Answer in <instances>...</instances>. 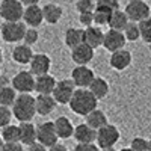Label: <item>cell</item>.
Segmentation results:
<instances>
[{"label": "cell", "instance_id": "obj_1", "mask_svg": "<svg viewBox=\"0 0 151 151\" xmlns=\"http://www.w3.org/2000/svg\"><path fill=\"white\" fill-rule=\"evenodd\" d=\"M97 104L98 100L89 92V89H76L70 101L71 110L82 116H88L91 112H94L97 109Z\"/></svg>", "mask_w": 151, "mask_h": 151}, {"label": "cell", "instance_id": "obj_2", "mask_svg": "<svg viewBox=\"0 0 151 151\" xmlns=\"http://www.w3.org/2000/svg\"><path fill=\"white\" fill-rule=\"evenodd\" d=\"M12 115L20 122H30L36 115V106H35V97L30 94H20L12 106Z\"/></svg>", "mask_w": 151, "mask_h": 151}, {"label": "cell", "instance_id": "obj_3", "mask_svg": "<svg viewBox=\"0 0 151 151\" xmlns=\"http://www.w3.org/2000/svg\"><path fill=\"white\" fill-rule=\"evenodd\" d=\"M24 14V6L18 0H3L0 3V17L5 23H18Z\"/></svg>", "mask_w": 151, "mask_h": 151}, {"label": "cell", "instance_id": "obj_4", "mask_svg": "<svg viewBox=\"0 0 151 151\" xmlns=\"http://www.w3.org/2000/svg\"><path fill=\"white\" fill-rule=\"evenodd\" d=\"M125 15L132 23L139 24L144 20H147L148 17H151V11L148 3L142 2V0H132L125 5Z\"/></svg>", "mask_w": 151, "mask_h": 151}, {"label": "cell", "instance_id": "obj_5", "mask_svg": "<svg viewBox=\"0 0 151 151\" xmlns=\"http://www.w3.org/2000/svg\"><path fill=\"white\" fill-rule=\"evenodd\" d=\"M74 92H76V86H74L73 80L71 79H62V80L56 82L52 97L55 98L56 104H70Z\"/></svg>", "mask_w": 151, "mask_h": 151}, {"label": "cell", "instance_id": "obj_6", "mask_svg": "<svg viewBox=\"0 0 151 151\" xmlns=\"http://www.w3.org/2000/svg\"><path fill=\"white\" fill-rule=\"evenodd\" d=\"M119 141V130L112 124L104 125L103 129H100L97 132V147L100 150H104V148H113L116 142Z\"/></svg>", "mask_w": 151, "mask_h": 151}, {"label": "cell", "instance_id": "obj_7", "mask_svg": "<svg viewBox=\"0 0 151 151\" xmlns=\"http://www.w3.org/2000/svg\"><path fill=\"white\" fill-rule=\"evenodd\" d=\"M26 24L18 21V23H3L2 29H0V36L3 38L6 42H18L23 41L24 35H26Z\"/></svg>", "mask_w": 151, "mask_h": 151}, {"label": "cell", "instance_id": "obj_8", "mask_svg": "<svg viewBox=\"0 0 151 151\" xmlns=\"http://www.w3.org/2000/svg\"><path fill=\"white\" fill-rule=\"evenodd\" d=\"M12 88L15 92L20 94H30L35 91V77L30 71H20L12 77Z\"/></svg>", "mask_w": 151, "mask_h": 151}, {"label": "cell", "instance_id": "obj_9", "mask_svg": "<svg viewBox=\"0 0 151 151\" xmlns=\"http://www.w3.org/2000/svg\"><path fill=\"white\" fill-rule=\"evenodd\" d=\"M36 142L45 148H50L58 144V136L53 122H42L36 127Z\"/></svg>", "mask_w": 151, "mask_h": 151}, {"label": "cell", "instance_id": "obj_10", "mask_svg": "<svg viewBox=\"0 0 151 151\" xmlns=\"http://www.w3.org/2000/svg\"><path fill=\"white\" fill-rule=\"evenodd\" d=\"M94 79H95L94 71L88 67H76L71 73V80L77 89H88Z\"/></svg>", "mask_w": 151, "mask_h": 151}, {"label": "cell", "instance_id": "obj_11", "mask_svg": "<svg viewBox=\"0 0 151 151\" xmlns=\"http://www.w3.org/2000/svg\"><path fill=\"white\" fill-rule=\"evenodd\" d=\"M125 36L122 32L116 30H107L104 33V40H103V47L110 53H115L118 50H122L125 45Z\"/></svg>", "mask_w": 151, "mask_h": 151}, {"label": "cell", "instance_id": "obj_12", "mask_svg": "<svg viewBox=\"0 0 151 151\" xmlns=\"http://www.w3.org/2000/svg\"><path fill=\"white\" fill-rule=\"evenodd\" d=\"M23 20H24V24L30 26L32 29L38 27L42 23V20H44V17H42V8L38 5L36 2L29 3L26 8H24Z\"/></svg>", "mask_w": 151, "mask_h": 151}, {"label": "cell", "instance_id": "obj_13", "mask_svg": "<svg viewBox=\"0 0 151 151\" xmlns=\"http://www.w3.org/2000/svg\"><path fill=\"white\" fill-rule=\"evenodd\" d=\"M29 65H30V73L36 76V77H40V76L48 74L50 67H52V59L44 53H38V55H33Z\"/></svg>", "mask_w": 151, "mask_h": 151}, {"label": "cell", "instance_id": "obj_14", "mask_svg": "<svg viewBox=\"0 0 151 151\" xmlns=\"http://www.w3.org/2000/svg\"><path fill=\"white\" fill-rule=\"evenodd\" d=\"M71 59L77 64V67H86L94 59V50L86 44H80L71 50Z\"/></svg>", "mask_w": 151, "mask_h": 151}, {"label": "cell", "instance_id": "obj_15", "mask_svg": "<svg viewBox=\"0 0 151 151\" xmlns=\"http://www.w3.org/2000/svg\"><path fill=\"white\" fill-rule=\"evenodd\" d=\"M103 40H104V32L98 26H91V27L85 29L83 44H86L88 47H91L92 50L100 47V45H103Z\"/></svg>", "mask_w": 151, "mask_h": 151}, {"label": "cell", "instance_id": "obj_16", "mask_svg": "<svg viewBox=\"0 0 151 151\" xmlns=\"http://www.w3.org/2000/svg\"><path fill=\"white\" fill-rule=\"evenodd\" d=\"M109 64L113 70H116V71H122L125 68H129L130 64H132V53L129 52V50H118V52L115 53H112L110 56V60H109Z\"/></svg>", "mask_w": 151, "mask_h": 151}, {"label": "cell", "instance_id": "obj_17", "mask_svg": "<svg viewBox=\"0 0 151 151\" xmlns=\"http://www.w3.org/2000/svg\"><path fill=\"white\" fill-rule=\"evenodd\" d=\"M55 86L56 80L50 74H44L35 79V91L38 92V95H52L55 91Z\"/></svg>", "mask_w": 151, "mask_h": 151}, {"label": "cell", "instance_id": "obj_18", "mask_svg": "<svg viewBox=\"0 0 151 151\" xmlns=\"http://www.w3.org/2000/svg\"><path fill=\"white\" fill-rule=\"evenodd\" d=\"M76 141L79 144H94L97 139V132L92 130L86 122L85 124H79L77 127H74V134Z\"/></svg>", "mask_w": 151, "mask_h": 151}, {"label": "cell", "instance_id": "obj_19", "mask_svg": "<svg viewBox=\"0 0 151 151\" xmlns=\"http://www.w3.org/2000/svg\"><path fill=\"white\" fill-rule=\"evenodd\" d=\"M35 106H36L38 115L47 116L55 110L56 101H55V98L52 95H38V97H35Z\"/></svg>", "mask_w": 151, "mask_h": 151}, {"label": "cell", "instance_id": "obj_20", "mask_svg": "<svg viewBox=\"0 0 151 151\" xmlns=\"http://www.w3.org/2000/svg\"><path fill=\"white\" fill-rule=\"evenodd\" d=\"M58 139H68L74 134V125L67 116H59L53 121Z\"/></svg>", "mask_w": 151, "mask_h": 151}, {"label": "cell", "instance_id": "obj_21", "mask_svg": "<svg viewBox=\"0 0 151 151\" xmlns=\"http://www.w3.org/2000/svg\"><path fill=\"white\" fill-rule=\"evenodd\" d=\"M20 144L23 145H33L36 142V127L32 122H20Z\"/></svg>", "mask_w": 151, "mask_h": 151}, {"label": "cell", "instance_id": "obj_22", "mask_svg": "<svg viewBox=\"0 0 151 151\" xmlns=\"http://www.w3.org/2000/svg\"><path fill=\"white\" fill-rule=\"evenodd\" d=\"M107 26L110 27V30H116V32H124L125 27L129 26V18L125 15L124 11H115L112 12L109 17V23Z\"/></svg>", "mask_w": 151, "mask_h": 151}, {"label": "cell", "instance_id": "obj_23", "mask_svg": "<svg viewBox=\"0 0 151 151\" xmlns=\"http://www.w3.org/2000/svg\"><path fill=\"white\" fill-rule=\"evenodd\" d=\"M62 14H64V11L56 3H47L42 6V17L50 24H56L62 18Z\"/></svg>", "mask_w": 151, "mask_h": 151}, {"label": "cell", "instance_id": "obj_24", "mask_svg": "<svg viewBox=\"0 0 151 151\" xmlns=\"http://www.w3.org/2000/svg\"><path fill=\"white\" fill-rule=\"evenodd\" d=\"M32 58H33L32 48L27 47V45H24V44H20V45H17L14 50H12V59H14L17 64H21V65L30 64Z\"/></svg>", "mask_w": 151, "mask_h": 151}, {"label": "cell", "instance_id": "obj_25", "mask_svg": "<svg viewBox=\"0 0 151 151\" xmlns=\"http://www.w3.org/2000/svg\"><path fill=\"white\" fill-rule=\"evenodd\" d=\"M86 124L89 125V127L95 132H98L100 129H103L104 125H107V116H106V113L101 112V110H98L95 109L94 112H91L89 115L86 116Z\"/></svg>", "mask_w": 151, "mask_h": 151}, {"label": "cell", "instance_id": "obj_26", "mask_svg": "<svg viewBox=\"0 0 151 151\" xmlns=\"http://www.w3.org/2000/svg\"><path fill=\"white\" fill-rule=\"evenodd\" d=\"M88 89H89V92H91L97 100H101V98H104V97L109 94V83H107L103 77H95Z\"/></svg>", "mask_w": 151, "mask_h": 151}, {"label": "cell", "instance_id": "obj_27", "mask_svg": "<svg viewBox=\"0 0 151 151\" xmlns=\"http://www.w3.org/2000/svg\"><path fill=\"white\" fill-rule=\"evenodd\" d=\"M83 33L85 29H77V27H70L65 32V44L73 50L76 47H79L80 44H83Z\"/></svg>", "mask_w": 151, "mask_h": 151}, {"label": "cell", "instance_id": "obj_28", "mask_svg": "<svg viewBox=\"0 0 151 151\" xmlns=\"http://www.w3.org/2000/svg\"><path fill=\"white\" fill-rule=\"evenodd\" d=\"M2 139L5 144H20V130L18 125H6L2 130Z\"/></svg>", "mask_w": 151, "mask_h": 151}, {"label": "cell", "instance_id": "obj_29", "mask_svg": "<svg viewBox=\"0 0 151 151\" xmlns=\"http://www.w3.org/2000/svg\"><path fill=\"white\" fill-rule=\"evenodd\" d=\"M15 100H17V92L14 91L12 86L0 88V106H3V107L14 106Z\"/></svg>", "mask_w": 151, "mask_h": 151}, {"label": "cell", "instance_id": "obj_30", "mask_svg": "<svg viewBox=\"0 0 151 151\" xmlns=\"http://www.w3.org/2000/svg\"><path fill=\"white\" fill-rule=\"evenodd\" d=\"M95 11L112 14V12H115V11H119V3L116 0H98L95 3Z\"/></svg>", "mask_w": 151, "mask_h": 151}, {"label": "cell", "instance_id": "obj_31", "mask_svg": "<svg viewBox=\"0 0 151 151\" xmlns=\"http://www.w3.org/2000/svg\"><path fill=\"white\" fill-rule=\"evenodd\" d=\"M125 36V41H137L141 38V32H139V24L136 23H129V26L125 27V30L122 32Z\"/></svg>", "mask_w": 151, "mask_h": 151}, {"label": "cell", "instance_id": "obj_32", "mask_svg": "<svg viewBox=\"0 0 151 151\" xmlns=\"http://www.w3.org/2000/svg\"><path fill=\"white\" fill-rule=\"evenodd\" d=\"M139 32H141V40L147 44H151V17L139 23Z\"/></svg>", "mask_w": 151, "mask_h": 151}, {"label": "cell", "instance_id": "obj_33", "mask_svg": "<svg viewBox=\"0 0 151 151\" xmlns=\"http://www.w3.org/2000/svg\"><path fill=\"white\" fill-rule=\"evenodd\" d=\"M76 8H77L79 14H94L95 12V3L91 0H79L76 3Z\"/></svg>", "mask_w": 151, "mask_h": 151}, {"label": "cell", "instance_id": "obj_34", "mask_svg": "<svg viewBox=\"0 0 151 151\" xmlns=\"http://www.w3.org/2000/svg\"><path fill=\"white\" fill-rule=\"evenodd\" d=\"M12 118V110L9 107L0 106V129H5L6 125H9Z\"/></svg>", "mask_w": 151, "mask_h": 151}, {"label": "cell", "instance_id": "obj_35", "mask_svg": "<svg viewBox=\"0 0 151 151\" xmlns=\"http://www.w3.org/2000/svg\"><path fill=\"white\" fill-rule=\"evenodd\" d=\"M38 38H40V33H38V30H36V29H32V27H30V29H27V30H26V35H24V38H23L24 45L30 47V45L36 44Z\"/></svg>", "mask_w": 151, "mask_h": 151}, {"label": "cell", "instance_id": "obj_36", "mask_svg": "<svg viewBox=\"0 0 151 151\" xmlns=\"http://www.w3.org/2000/svg\"><path fill=\"white\" fill-rule=\"evenodd\" d=\"M132 151H147L148 150V141L144 137H133V141L130 144Z\"/></svg>", "mask_w": 151, "mask_h": 151}, {"label": "cell", "instance_id": "obj_37", "mask_svg": "<svg viewBox=\"0 0 151 151\" xmlns=\"http://www.w3.org/2000/svg\"><path fill=\"white\" fill-rule=\"evenodd\" d=\"M109 17L110 14H107V12H101V11H95L94 12V24H107L109 23Z\"/></svg>", "mask_w": 151, "mask_h": 151}, {"label": "cell", "instance_id": "obj_38", "mask_svg": "<svg viewBox=\"0 0 151 151\" xmlns=\"http://www.w3.org/2000/svg\"><path fill=\"white\" fill-rule=\"evenodd\" d=\"M79 21L85 27H91L94 24V14H79Z\"/></svg>", "mask_w": 151, "mask_h": 151}, {"label": "cell", "instance_id": "obj_39", "mask_svg": "<svg viewBox=\"0 0 151 151\" xmlns=\"http://www.w3.org/2000/svg\"><path fill=\"white\" fill-rule=\"evenodd\" d=\"M74 151H100V148L95 144H79L76 145Z\"/></svg>", "mask_w": 151, "mask_h": 151}, {"label": "cell", "instance_id": "obj_40", "mask_svg": "<svg viewBox=\"0 0 151 151\" xmlns=\"http://www.w3.org/2000/svg\"><path fill=\"white\" fill-rule=\"evenodd\" d=\"M2 151H24V148L20 144H5Z\"/></svg>", "mask_w": 151, "mask_h": 151}, {"label": "cell", "instance_id": "obj_41", "mask_svg": "<svg viewBox=\"0 0 151 151\" xmlns=\"http://www.w3.org/2000/svg\"><path fill=\"white\" fill-rule=\"evenodd\" d=\"M27 151H48V150H47L45 147H42L41 144L35 142L33 145H30V147H29V150H27Z\"/></svg>", "mask_w": 151, "mask_h": 151}, {"label": "cell", "instance_id": "obj_42", "mask_svg": "<svg viewBox=\"0 0 151 151\" xmlns=\"http://www.w3.org/2000/svg\"><path fill=\"white\" fill-rule=\"evenodd\" d=\"M48 151H68V150H67V147H65V145H62V144H56V145H53V147H50V148H48Z\"/></svg>", "mask_w": 151, "mask_h": 151}, {"label": "cell", "instance_id": "obj_43", "mask_svg": "<svg viewBox=\"0 0 151 151\" xmlns=\"http://www.w3.org/2000/svg\"><path fill=\"white\" fill-rule=\"evenodd\" d=\"M5 86H9V80L5 76H0V88H5Z\"/></svg>", "mask_w": 151, "mask_h": 151}, {"label": "cell", "instance_id": "obj_44", "mask_svg": "<svg viewBox=\"0 0 151 151\" xmlns=\"http://www.w3.org/2000/svg\"><path fill=\"white\" fill-rule=\"evenodd\" d=\"M3 147H5V142H3V139H2V136H0V151L3 150Z\"/></svg>", "mask_w": 151, "mask_h": 151}, {"label": "cell", "instance_id": "obj_45", "mask_svg": "<svg viewBox=\"0 0 151 151\" xmlns=\"http://www.w3.org/2000/svg\"><path fill=\"white\" fill-rule=\"evenodd\" d=\"M2 60H3V53H2V48H0V64H2Z\"/></svg>", "mask_w": 151, "mask_h": 151}, {"label": "cell", "instance_id": "obj_46", "mask_svg": "<svg viewBox=\"0 0 151 151\" xmlns=\"http://www.w3.org/2000/svg\"><path fill=\"white\" fill-rule=\"evenodd\" d=\"M100 151H115L113 148H104V150H100Z\"/></svg>", "mask_w": 151, "mask_h": 151}, {"label": "cell", "instance_id": "obj_47", "mask_svg": "<svg viewBox=\"0 0 151 151\" xmlns=\"http://www.w3.org/2000/svg\"><path fill=\"white\" fill-rule=\"evenodd\" d=\"M147 151H151V141H148V150Z\"/></svg>", "mask_w": 151, "mask_h": 151}, {"label": "cell", "instance_id": "obj_48", "mask_svg": "<svg viewBox=\"0 0 151 151\" xmlns=\"http://www.w3.org/2000/svg\"><path fill=\"white\" fill-rule=\"evenodd\" d=\"M119 151H132L130 148H122V150H119Z\"/></svg>", "mask_w": 151, "mask_h": 151}]
</instances>
